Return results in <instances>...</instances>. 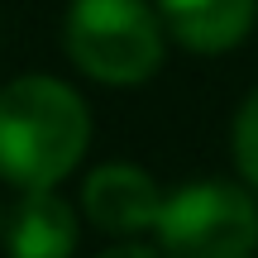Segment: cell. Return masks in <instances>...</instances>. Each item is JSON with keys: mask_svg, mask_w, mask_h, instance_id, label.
<instances>
[{"mask_svg": "<svg viewBox=\"0 0 258 258\" xmlns=\"http://www.w3.org/2000/svg\"><path fill=\"white\" fill-rule=\"evenodd\" d=\"M62 43L91 82L139 86L163 67V15L148 0H72Z\"/></svg>", "mask_w": 258, "mask_h": 258, "instance_id": "2", "label": "cell"}, {"mask_svg": "<svg viewBox=\"0 0 258 258\" xmlns=\"http://www.w3.org/2000/svg\"><path fill=\"white\" fill-rule=\"evenodd\" d=\"M0 230H5V220H0Z\"/></svg>", "mask_w": 258, "mask_h": 258, "instance_id": "9", "label": "cell"}, {"mask_svg": "<svg viewBox=\"0 0 258 258\" xmlns=\"http://www.w3.org/2000/svg\"><path fill=\"white\" fill-rule=\"evenodd\" d=\"M153 230L163 258H253L258 201L230 182H196L163 196Z\"/></svg>", "mask_w": 258, "mask_h": 258, "instance_id": "3", "label": "cell"}, {"mask_svg": "<svg viewBox=\"0 0 258 258\" xmlns=\"http://www.w3.org/2000/svg\"><path fill=\"white\" fill-rule=\"evenodd\" d=\"M230 148H234V163H239L244 182L258 186V91H249V101H244L239 115H234Z\"/></svg>", "mask_w": 258, "mask_h": 258, "instance_id": "7", "label": "cell"}, {"mask_svg": "<svg viewBox=\"0 0 258 258\" xmlns=\"http://www.w3.org/2000/svg\"><path fill=\"white\" fill-rule=\"evenodd\" d=\"M91 144V110L57 77H15L0 91V177L29 186H57Z\"/></svg>", "mask_w": 258, "mask_h": 258, "instance_id": "1", "label": "cell"}, {"mask_svg": "<svg viewBox=\"0 0 258 258\" xmlns=\"http://www.w3.org/2000/svg\"><path fill=\"white\" fill-rule=\"evenodd\" d=\"M10 258H72L77 211L57 196V186H29L19 206L5 215Z\"/></svg>", "mask_w": 258, "mask_h": 258, "instance_id": "5", "label": "cell"}, {"mask_svg": "<svg viewBox=\"0 0 258 258\" xmlns=\"http://www.w3.org/2000/svg\"><path fill=\"white\" fill-rule=\"evenodd\" d=\"M167 34L191 53H225L244 43L258 19V0H158Z\"/></svg>", "mask_w": 258, "mask_h": 258, "instance_id": "6", "label": "cell"}, {"mask_svg": "<svg viewBox=\"0 0 258 258\" xmlns=\"http://www.w3.org/2000/svg\"><path fill=\"white\" fill-rule=\"evenodd\" d=\"M82 211L96 230L105 234H139L153 230L158 211H163V191L158 182L134 163H105L86 177L82 186Z\"/></svg>", "mask_w": 258, "mask_h": 258, "instance_id": "4", "label": "cell"}, {"mask_svg": "<svg viewBox=\"0 0 258 258\" xmlns=\"http://www.w3.org/2000/svg\"><path fill=\"white\" fill-rule=\"evenodd\" d=\"M96 258H163V249H148V244H115V249H105V253H96Z\"/></svg>", "mask_w": 258, "mask_h": 258, "instance_id": "8", "label": "cell"}]
</instances>
